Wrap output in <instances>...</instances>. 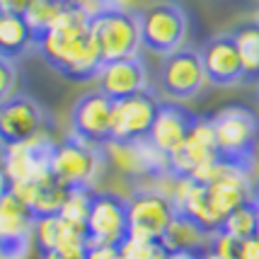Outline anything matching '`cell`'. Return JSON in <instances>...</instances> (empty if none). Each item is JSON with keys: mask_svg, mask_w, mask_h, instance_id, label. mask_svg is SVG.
<instances>
[{"mask_svg": "<svg viewBox=\"0 0 259 259\" xmlns=\"http://www.w3.org/2000/svg\"><path fill=\"white\" fill-rule=\"evenodd\" d=\"M34 49L56 73L70 80L97 78L104 66L100 46L90 32V15L75 5L61 10L51 29L34 41Z\"/></svg>", "mask_w": 259, "mask_h": 259, "instance_id": "1", "label": "cell"}, {"mask_svg": "<svg viewBox=\"0 0 259 259\" xmlns=\"http://www.w3.org/2000/svg\"><path fill=\"white\" fill-rule=\"evenodd\" d=\"M90 32L100 46L104 63L121 61V58L138 56V49L143 46L141 34V12L104 8L90 17Z\"/></svg>", "mask_w": 259, "mask_h": 259, "instance_id": "2", "label": "cell"}, {"mask_svg": "<svg viewBox=\"0 0 259 259\" xmlns=\"http://www.w3.org/2000/svg\"><path fill=\"white\" fill-rule=\"evenodd\" d=\"M211 124H213V136L221 160L249 167L259 141V119L254 116V112L247 107L233 104V107L221 109L215 116H211Z\"/></svg>", "mask_w": 259, "mask_h": 259, "instance_id": "3", "label": "cell"}, {"mask_svg": "<svg viewBox=\"0 0 259 259\" xmlns=\"http://www.w3.org/2000/svg\"><path fill=\"white\" fill-rule=\"evenodd\" d=\"M104 162H107L104 148L92 146V143L70 134L63 143L56 146V153L51 160V172L68 189L92 187Z\"/></svg>", "mask_w": 259, "mask_h": 259, "instance_id": "4", "label": "cell"}, {"mask_svg": "<svg viewBox=\"0 0 259 259\" xmlns=\"http://www.w3.org/2000/svg\"><path fill=\"white\" fill-rule=\"evenodd\" d=\"M187 32H189V20L175 3H155L141 12L143 46L153 54L169 56L184 49Z\"/></svg>", "mask_w": 259, "mask_h": 259, "instance_id": "5", "label": "cell"}, {"mask_svg": "<svg viewBox=\"0 0 259 259\" xmlns=\"http://www.w3.org/2000/svg\"><path fill=\"white\" fill-rule=\"evenodd\" d=\"M102 148L107 162L121 175L153 177V180H162L169 175V155L162 153L150 138H141V141L109 138Z\"/></svg>", "mask_w": 259, "mask_h": 259, "instance_id": "6", "label": "cell"}, {"mask_svg": "<svg viewBox=\"0 0 259 259\" xmlns=\"http://www.w3.org/2000/svg\"><path fill=\"white\" fill-rule=\"evenodd\" d=\"M128 208V237L162 240L165 230L175 221L177 208L167 194L158 189H138L126 199Z\"/></svg>", "mask_w": 259, "mask_h": 259, "instance_id": "7", "label": "cell"}, {"mask_svg": "<svg viewBox=\"0 0 259 259\" xmlns=\"http://www.w3.org/2000/svg\"><path fill=\"white\" fill-rule=\"evenodd\" d=\"M208 75L203 68L201 51L194 49H180L175 54L165 56L160 68V85L167 97L172 100H192L206 88Z\"/></svg>", "mask_w": 259, "mask_h": 259, "instance_id": "8", "label": "cell"}, {"mask_svg": "<svg viewBox=\"0 0 259 259\" xmlns=\"http://www.w3.org/2000/svg\"><path fill=\"white\" fill-rule=\"evenodd\" d=\"M54 138L46 134H39L24 141V143H12L8 146V158H5V172L10 177L12 187L17 184H29L46 177L51 172V160L56 153Z\"/></svg>", "mask_w": 259, "mask_h": 259, "instance_id": "9", "label": "cell"}, {"mask_svg": "<svg viewBox=\"0 0 259 259\" xmlns=\"http://www.w3.org/2000/svg\"><path fill=\"white\" fill-rule=\"evenodd\" d=\"M88 240L90 245H107V247H119L124 240H128L126 199L112 192L95 194L88 218Z\"/></svg>", "mask_w": 259, "mask_h": 259, "instance_id": "10", "label": "cell"}, {"mask_svg": "<svg viewBox=\"0 0 259 259\" xmlns=\"http://www.w3.org/2000/svg\"><path fill=\"white\" fill-rule=\"evenodd\" d=\"M215 160H221V155H218V146H215L213 124H211V119L196 116L187 141L169 155V175L194 177L201 167L211 165Z\"/></svg>", "mask_w": 259, "mask_h": 259, "instance_id": "11", "label": "cell"}, {"mask_svg": "<svg viewBox=\"0 0 259 259\" xmlns=\"http://www.w3.org/2000/svg\"><path fill=\"white\" fill-rule=\"evenodd\" d=\"M158 112L160 102L155 100V95L150 90L131 95L126 100H116L112 116V138H119V141L148 138Z\"/></svg>", "mask_w": 259, "mask_h": 259, "instance_id": "12", "label": "cell"}, {"mask_svg": "<svg viewBox=\"0 0 259 259\" xmlns=\"http://www.w3.org/2000/svg\"><path fill=\"white\" fill-rule=\"evenodd\" d=\"M112 116L114 100H109L100 90L88 92L75 102L73 114H70L73 136H78L92 146H104L112 138Z\"/></svg>", "mask_w": 259, "mask_h": 259, "instance_id": "13", "label": "cell"}, {"mask_svg": "<svg viewBox=\"0 0 259 259\" xmlns=\"http://www.w3.org/2000/svg\"><path fill=\"white\" fill-rule=\"evenodd\" d=\"M44 107L27 95H15L0 104V138L8 146L24 143L34 136L44 134Z\"/></svg>", "mask_w": 259, "mask_h": 259, "instance_id": "14", "label": "cell"}, {"mask_svg": "<svg viewBox=\"0 0 259 259\" xmlns=\"http://www.w3.org/2000/svg\"><path fill=\"white\" fill-rule=\"evenodd\" d=\"M203 58V68H206V75L211 85L218 88H228V85H235L245 78V68L240 61V51L235 46L233 34L228 36H213L211 41H206L201 51Z\"/></svg>", "mask_w": 259, "mask_h": 259, "instance_id": "15", "label": "cell"}, {"mask_svg": "<svg viewBox=\"0 0 259 259\" xmlns=\"http://www.w3.org/2000/svg\"><path fill=\"white\" fill-rule=\"evenodd\" d=\"M97 80H100V92H104L114 102L148 90V70L138 56L104 63Z\"/></svg>", "mask_w": 259, "mask_h": 259, "instance_id": "16", "label": "cell"}, {"mask_svg": "<svg viewBox=\"0 0 259 259\" xmlns=\"http://www.w3.org/2000/svg\"><path fill=\"white\" fill-rule=\"evenodd\" d=\"M194 121H196V116H192L187 109H182L177 104H160V112H158V116H155V124L150 128V136H148V138H150L162 153L172 155V153L187 141Z\"/></svg>", "mask_w": 259, "mask_h": 259, "instance_id": "17", "label": "cell"}, {"mask_svg": "<svg viewBox=\"0 0 259 259\" xmlns=\"http://www.w3.org/2000/svg\"><path fill=\"white\" fill-rule=\"evenodd\" d=\"M12 194L20 196L36 218H44V215H58L63 208V201L68 196V187H63L61 182L54 177V172H49L46 177L29 184H17L12 187Z\"/></svg>", "mask_w": 259, "mask_h": 259, "instance_id": "18", "label": "cell"}, {"mask_svg": "<svg viewBox=\"0 0 259 259\" xmlns=\"http://www.w3.org/2000/svg\"><path fill=\"white\" fill-rule=\"evenodd\" d=\"M34 226H36V215L20 196L10 192L0 199V240L34 237Z\"/></svg>", "mask_w": 259, "mask_h": 259, "instance_id": "19", "label": "cell"}, {"mask_svg": "<svg viewBox=\"0 0 259 259\" xmlns=\"http://www.w3.org/2000/svg\"><path fill=\"white\" fill-rule=\"evenodd\" d=\"M208 237L211 235H208L196 221H192L189 215L177 213L175 215V221L169 223V228L165 230V235H162L160 242H162L172 254H177V252H192V254H199V252L203 249V245L211 242Z\"/></svg>", "mask_w": 259, "mask_h": 259, "instance_id": "20", "label": "cell"}, {"mask_svg": "<svg viewBox=\"0 0 259 259\" xmlns=\"http://www.w3.org/2000/svg\"><path fill=\"white\" fill-rule=\"evenodd\" d=\"M34 46V34L20 15H0V56L15 61Z\"/></svg>", "mask_w": 259, "mask_h": 259, "instance_id": "21", "label": "cell"}, {"mask_svg": "<svg viewBox=\"0 0 259 259\" xmlns=\"http://www.w3.org/2000/svg\"><path fill=\"white\" fill-rule=\"evenodd\" d=\"M235 46L240 51V61L245 68V78H259V27H240L235 34Z\"/></svg>", "mask_w": 259, "mask_h": 259, "instance_id": "22", "label": "cell"}, {"mask_svg": "<svg viewBox=\"0 0 259 259\" xmlns=\"http://www.w3.org/2000/svg\"><path fill=\"white\" fill-rule=\"evenodd\" d=\"M63 8H66L63 0H32L29 10L24 12V22L29 24L34 41L51 29V24L56 22V17L61 15Z\"/></svg>", "mask_w": 259, "mask_h": 259, "instance_id": "23", "label": "cell"}, {"mask_svg": "<svg viewBox=\"0 0 259 259\" xmlns=\"http://www.w3.org/2000/svg\"><path fill=\"white\" fill-rule=\"evenodd\" d=\"M257 228H259L257 201H252V203H242L233 213H228V218L223 221V228H221V230L245 242V240L257 237Z\"/></svg>", "mask_w": 259, "mask_h": 259, "instance_id": "24", "label": "cell"}, {"mask_svg": "<svg viewBox=\"0 0 259 259\" xmlns=\"http://www.w3.org/2000/svg\"><path fill=\"white\" fill-rule=\"evenodd\" d=\"M92 201H95V192L90 187H75V189H68V196L63 201L61 208V218H66L70 223H78V226L88 228V218L92 211Z\"/></svg>", "mask_w": 259, "mask_h": 259, "instance_id": "25", "label": "cell"}, {"mask_svg": "<svg viewBox=\"0 0 259 259\" xmlns=\"http://www.w3.org/2000/svg\"><path fill=\"white\" fill-rule=\"evenodd\" d=\"M119 252H121V259H172V252L160 240L128 237L119 245Z\"/></svg>", "mask_w": 259, "mask_h": 259, "instance_id": "26", "label": "cell"}, {"mask_svg": "<svg viewBox=\"0 0 259 259\" xmlns=\"http://www.w3.org/2000/svg\"><path fill=\"white\" fill-rule=\"evenodd\" d=\"M242 247H245L242 240H237V237L218 230V233L211 235V247L208 249L221 259H242Z\"/></svg>", "mask_w": 259, "mask_h": 259, "instance_id": "27", "label": "cell"}, {"mask_svg": "<svg viewBox=\"0 0 259 259\" xmlns=\"http://www.w3.org/2000/svg\"><path fill=\"white\" fill-rule=\"evenodd\" d=\"M17 88V70H15V63L10 58L0 56V104L5 100L15 97L12 92Z\"/></svg>", "mask_w": 259, "mask_h": 259, "instance_id": "28", "label": "cell"}, {"mask_svg": "<svg viewBox=\"0 0 259 259\" xmlns=\"http://www.w3.org/2000/svg\"><path fill=\"white\" fill-rule=\"evenodd\" d=\"M34 237L22 240H0V259H29Z\"/></svg>", "mask_w": 259, "mask_h": 259, "instance_id": "29", "label": "cell"}, {"mask_svg": "<svg viewBox=\"0 0 259 259\" xmlns=\"http://www.w3.org/2000/svg\"><path fill=\"white\" fill-rule=\"evenodd\" d=\"M85 259H121L119 247H107V245H90Z\"/></svg>", "mask_w": 259, "mask_h": 259, "instance_id": "30", "label": "cell"}, {"mask_svg": "<svg viewBox=\"0 0 259 259\" xmlns=\"http://www.w3.org/2000/svg\"><path fill=\"white\" fill-rule=\"evenodd\" d=\"M29 5H32V0H0V12L3 15H20V17H24Z\"/></svg>", "mask_w": 259, "mask_h": 259, "instance_id": "31", "label": "cell"}, {"mask_svg": "<svg viewBox=\"0 0 259 259\" xmlns=\"http://www.w3.org/2000/svg\"><path fill=\"white\" fill-rule=\"evenodd\" d=\"M66 5H75V8H82V10L88 12V15H95V12H100V10H104L102 8V3L100 0H63Z\"/></svg>", "mask_w": 259, "mask_h": 259, "instance_id": "32", "label": "cell"}, {"mask_svg": "<svg viewBox=\"0 0 259 259\" xmlns=\"http://www.w3.org/2000/svg\"><path fill=\"white\" fill-rule=\"evenodd\" d=\"M242 259H259V235L252 240H245L242 247Z\"/></svg>", "mask_w": 259, "mask_h": 259, "instance_id": "33", "label": "cell"}, {"mask_svg": "<svg viewBox=\"0 0 259 259\" xmlns=\"http://www.w3.org/2000/svg\"><path fill=\"white\" fill-rule=\"evenodd\" d=\"M88 252H41V259H85Z\"/></svg>", "mask_w": 259, "mask_h": 259, "instance_id": "34", "label": "cell"}, {"mask_svg": "<svg viewBox=\"0 0 259 259\" xmlns=\"http://www.w3.org/2000/svg\"><path fill=\"white\" fill-rule=\"evenodd\" d=\"M10 192H12V182H10V177H8L5 167H0V199L8 196Z\"/></svg>", "mask_w": 259, "mask_h": 259, "instance_id": "35", "label": "cell"}, {"mask_svg": "<svg viewBox=\"0 0 259 259\" xmlns=\"http://www.w3.org/2000/svg\"><path fill=\"white\" fill-rule=\"evenodd\" d=\"M102 8H119V10H131L136 0H100Z\"/></svg>", "mask_w": 259, "mask_h": 259, "instance_id": "36", "label": "cell"}, {"mask_svg": "<svg viewBox=\"0 0 259 259\" xmlns=\"http://www.w3.org/2000/svg\"><path fill=\"white\" fill-rule=\"evenodd\" d=\"M5 158H8V143L0 138V167L5 165Z\"/></svg>", "mask_w": 259, "mask_h": 259, "instance_id": "37", "label": "cell"}, {"mask_svg": "<svg viewBox=\"0 0 259 259\" xmlns=\"http://www.w3.org/2000/svg\"><path fill=\"white\" fill-rule=\"evenodd\" d=\"M172 259H199V254H192V252H177V254H172Z\"/></svg>", "mask_w": 259, "mask_h": 259, "instance_id": "38", "label": "cell"}, {"mask_svg": "<svg viewBox=\"0 0 259 259\" xmlns=\"http://www.w3.org/2000/svg\"><path fill=\"white\" fill-rule=\"evenodd\" d=\"M199 259H221V257H215L211 249H206V252H201V254H199Z\"/></svg>", "mask_w": 259, "mask_h": 259, "instance_id": "39", "label": "cell"}, {"mask_svg": "<svg viewBox=\"0 0 259 259\" xmlns=\"http://www.w3.org/2000/svg\"><path fill=\"white\" fill-rule=\"evenodd\" d=\"M257 221H259V201H257ZM257 235H259V228H257Z\"/></svg>", "mask_w": 259, "mask_h": 259, "instance_id": "40", "label": "cell"}, {"mask_svg": "<svg viewBox=\"0 0 259 259\" xmlns=\"http://www.w3.org/2000/svg\"><path fill=\"white\" fill-rule=\"evenodd\" d=\"M254 24H257V27H259V10H257V17H254Z\"/></svg>", "mask_w": 259, "mask_h": 259, "instance_id": "41", "label": "cell"}, {"mask_svg": "<svg viewBox=\"0 0 259 259\" xmlns=\"http://www.w3.org/2000/svg\"><path fill=\"white\" fill-rule=\"evenodd\" d=\"M257 97H259V92H257Z\"/></svg>", "mask_w": 259, "mask_h": 259, "instance_id": "42", "label": "cell"}, {"mask_svg": "<svg viewBox=\"0 0 259 259\" xmlns=\"http://www.w3.org/2000/svg\"><path fill=\"white\" fill-rule=\"evenodd\" d=\"M0 15H3V12H0Z\"/></svg>", "mask_w": 259, "mask_h": 259, "instance_id": "43", "label": "cell"}]
</instances>
